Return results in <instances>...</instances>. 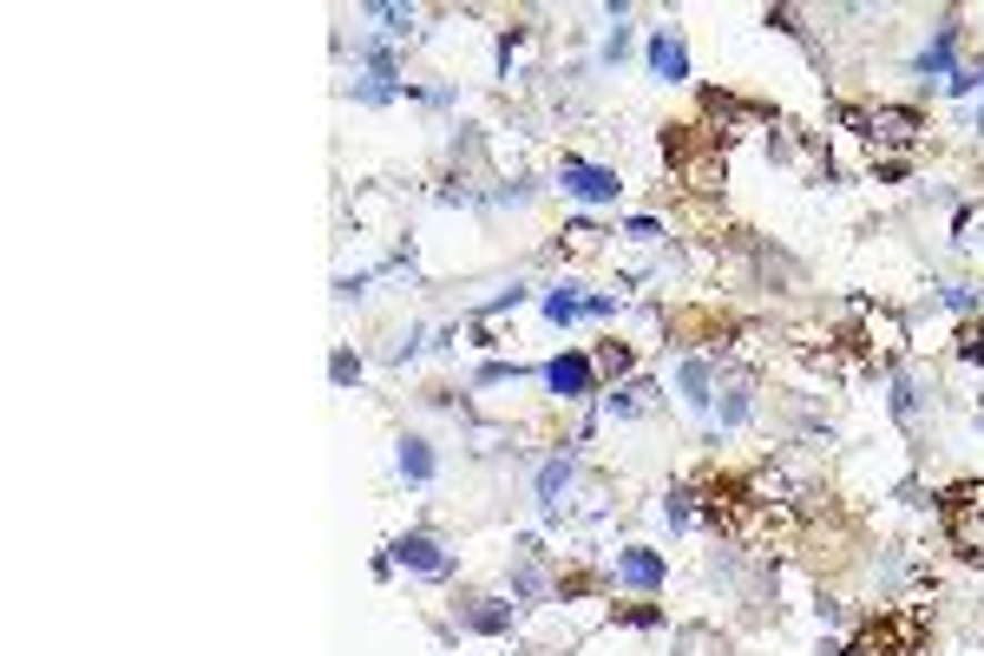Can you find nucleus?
I'll list each match as a JSON object with an SVG mask.
<instances>
[{"mask_svg": "<svg viewBox=\"0 0 984 656\" xmlns=\"http://www.w3.org/2000/svg\"><path fill=\"white\" fill-rule=\"evenodd\" d=\"M525 302V283H512V290H499L492 302H480V315H505V309H519Z\"/></svg>", "mask_w": 984, "mask_h": 656, "instance_id": "nucleus-22", "label": "nucleus"}, {"mask_svg": "<svg viewBox=\"0 0 984 656\" xmlns=\"http://www.w3.org/2000/svg\"><path fill=\"white\" fill-rule=\"evenodd\" d=\"M958 355H965V362H978V355H984V329H965V335H958Z\"/></svg>", "mask_w": 984, "mask_h": 656, "instance_id": "nucleus-24", "label": "nucleus"}, {"mask_svg": "<svg viewBox=\"0 0 984 656\" xmlns=\"http://www.w3.org/2000/svg\"><path fill=\"white\" fill-rule=\"evenodd\" d=\"M978 85H984V67H978Z\"/></svg>", "mask_w": 984, "mask_h": 656, "instance_id": "nucleus-28", "label": "nucleus"}, {"mask_svg": "<svg viewBox=\"0 0 984 656\" xmlns=\"http://www.w3.org/2000/svg\"><path fill=\"white\" fill-rule=\"evenodd\" d=\"M978 427H984V401H978Z\"/></svg>", "mask_w": 984, "mask_h": 656, "instance_id": "nucleus-27", "label": "nucleus"}, {"mask_svg": "<svg viewBox=\"0 0 984 656\" xmlns=\"http://www.w3.org/2000/svg\"><path fill=\"white\" fill-rule=\"evenodd\" d=\"M938 302H945L952 315H972V309H978V290H972V283H945V295H938Z\"/></svg>", "mask_w": 984, "mask_h": 656, "instance_id": "nucleus-19", "label": "nucleus"}, {"mask_svg": "<svg viewBox=\"0 0 984 656\" xmlns=\"http://www.w3.org/2000/svg\"><path fill=\"white\" fill-rule=\"evenodd\" d=\"M519 374H525L519 362H486L480 374H473V387H505V381H519Z\"/></svg>", "mask_w": 984, "mask_h": 656, "instance_id": "nucleus-18", "label": "nucleus"}, {"mask_svg": "<svg viewBox=\"0 0 984 656\" xmlns=\"http://www.w3.org/2000/svg\"><path fill=\"white\" fill-rule=\"evenodd\" d=\"M913 67L925 79H952V73H958V20H952V13L938 20V33L925 40V53H918Z\"/></svg>", "mask_w": 984, "mask_h": 656, "instance_id": "nucleus-7", "label": "nucleus"}, {"mask_svg": "<svg viewBox=\"0 0 984 656\" xmlns=\"http://www.w3.org/2000/svg\"><path fill=\"white\" fill-rule=\"evenodd\" d=\"M545 387H552L559 401H591V394H598V362L578 355V349H571V355H552V362H545Z\"/></svg>", "mask_w": 984, "mask_h": 656, "instance_id": "nucleus-3", "label": "nucleus"}, {"mask_svg": "<svg viewBox=\"0 0 984 656\" xmlns=\"http://www.w3.org/2000/svg\"><path fill=\"white\" fill-rule=\"evenodd\" d=\"M329 381H335V387H349V381H361V362H354L349 349H335V362H329Z\"/></svg>", "mask_w": 984, "mask_h": 656, "instance_id": "nucleus-21", "label": "nucleus"}, {"mask_svg": "<svg viewBox=\"0 0 984 656\" xmlns=\"http://www.w3.org/2000/svg\"><path fill=\"white\" fill-rule=\"evenodd\" d=\"M676 387H683V407L709 414V407H715V387H722V381H715V362H703V355H696V362H683V367H676Z\"/></svg>", "mask_w": 984, "mask_h": 656, "instance_id": "nucleus-10", "label": "nucleus"}, {"mask_svg": "<svg viewBox=\"0 0 984 656\" xmlns=\"http://www.w3.org/2000/svg\"><path fill=\"white\" fill-rule=\"evenodd\" d=\"M617 584H631V591L650 597V591H663V584H670V558H663V552H650V545H624V552H617Z\"/></svg>", "mask_w": 984, "mask_h": 656, "instance_id": "nucleus-4", "label": "nucleus"}, {"mask_svg": "<svg viewBox=\"0 0 984 656\" xmlns=\"http://www.w3.org/2000/svg\"><path fill=\"white\" fill-rule=\"evenodd\" d=\"M571 480H578V460H571V453H552V460L539 466V486H532V493H539V512H545V518H559Z\"/></svg>", "mask_w": 984, "mask_h": 656, "instance_id": "nucleus-8", "label": "nucleus"}, {"mask_svg": "<svg viewBox=\"0 0 984 656\" xmlns=\"http://www.w3.org/2000/svg\"><path fill=\"white\" fill-rule=\"evenodd\" d=\"M591 362H598V374H631V367H636V355L624 349V342H604V349H598Z\"/></svg>", "mask_w": 984, "mask_h": 656, "instance_id": "nucleus-17", "label": "nucleus"}, {"mask_svg": "<svg viewBox=\"0 0 984 656\" xmlns=\"http://www.w3.org/2000/svg\"><path fill=\"white\" fill-rule=\"evenodd\" d=\"M958 499H972V512H952V532H958L965 552L984 558V493H958Z\"/></svg>", "mask_w": 984, "mask_h": 656, "instance_id": "nucleus-11", "label": "nucleus"}, {"mask_svg": "<svg viewBox=\"0 0 984 656\" xmlns=\"http://www.w3.org/2000/svg\"><path fill=\"white\" fill-rule=\"evenodd\" d=\"M650 79H663V85H683L690 79V47H683L676 27H656L650 33Z\"/></svg>", "mask_w": 984, "mask_h": 656, "instance_id": "nucleus-5", "label": "nucleus"}, {"mask_svg": "<svg viewBox=\"0 0 984 656\" xmlns=\"http://www.w3.org/2000/svg\"><path fill=\"white\" fill-rule=\"evenodd\" d=\"M584 302H591V295H578L571 283H564V290L545 295V322H559V329H564V322H578V315H584Z\"/></svg>", "mask_w": 984, "mask_h": 656, "instance_id": "nucleus-14", "label": "nucleus"}, {"mask_svg": "<svg viewBox=\"0 0 984 656\" xmlns=\"http://www.w3.org/2000/svg\"><path fill=\"white\" fill-rule=\"evenodd\" d=\"M584 315H598V322H604V315H617V295H591V302H584Z\"/></svg>", "mask_w": 984, "mask_h": 656, "instance_id": "nucleus-26", "label": "nucleus"}, {"mask_svg": "<svg viewBox=\"0 0 984 656\" xmlns=\"http://www.w3.org/2000/svg\"><path fill=\"white\" fill-rule=\"evenodd\" d=\"M631 53V27H611V40H604V67H617Z\"/></svg>", "mask_w": 984, "mask_h": 656, "instance_id": "nucleus-23", "label": "nucleus"}, {"mask_svg": "<svg viewBox=\"0 0 984 656\" xmlns=\"http://www.w3.org/2000/svg\"><path fill=\"white\" fill-rule=\"evenodd\" d=\"M368 20H381V33H394V40H408V27H414V7H361Z\"/></svg>", "mask_w": 984, "mask_h": 656, "instance_id": "nucleus-15", "label": "nucleus"}, {"mask_svg": "<svg viewBox=\"0 0 984 656\" xmlns=\"http://www.w3.org/2000/svg\"><path fill=\"white\" fill-rule=\"evenodd\" d=\"M512 617H519V604H505V597H466L460 604V630H473V637H505Z\"/></svg>", "mask_w": 984, "mask_h": 656, "instance_id": "nucleus-6", "label": "nucleus"}, {"mask_svg": "<svg viewBox=\"0 0 984 656\" xmlns=\"http://www.w3.org/2000/svg\"><path fill=\"white\" fill-rule=\"evenodd\" d=\"M715 414H722V427H742V421L755 414V394H749V381H729V387H715Z\"/></svg>", "mask_w": 984, "mask_h": 656, "instance_id": "nucleus-12", "label": "nucleus"}, {"mask_svg": "<svg viewBox=\"0 0 984 656\" xmlns=\"http://www.w3.org/2000/svg\"><path fill=\"white\" fill-rule=\"evenodd\" d=\"M559 184H564V198H578V204H617V191H624V178L611 164H584V158H564Z\"/></svg>", "mask_w": 984, "mask_h": 656, "instance_id": "nucleus-1", "label": "nucleus"}, {"mask_svg": "<svg viewBox=\"0 0 984 656\" xmlns=\"http://www.w3.org/2000/svg\"><path fill=\"white\" fill-rule=\"evenodd\" d=\"M663 518H670V532H683V525L696 518V506H690V493H683V486H676V493L663 499Z\"/></svg>", "mask_w": 984, "mask_h": 656, "instance_id": "nucleus-20", "label": "nucleus"}, {"mask_svg": "<svg viewBox=\"0 0 984 656\" xmlns=\"http://www.w3.org/2000/svg\"><path fill=\"white\" fill-rule=\"evenodd\" d=\"M388 558H394L401 572H414V578H446V572H453V552H446L433 532H401V538L388 545Z\"/></svg>", "mask_w": 984, "mask_h": 656, "instance_id": "nucleus-2", "label": "nucleus"}, {"mask_svg": "<svg viewBox=\"0 0 984 656\" xmlns=\"http://www.w3.org/2000/svg\"><path fill=\"white\" fill-rule=\"evenodd\" d=\"M624 230H631L636 243H650V236H663V223H656V218H631V223H624Z\"/></svg>", "mask_w": 984, "mask_h": 656, "instance_id": "nucleus-25", "label": "nucleus"}, {"mask_svg": "<svg viewBox=\"0 0 984 656\" xmlns=\"http://www.w3.org/2000/svg\"><path fill=\"white\" fill-rule=\"evenodd\" d=\"M643 401H650V381H624V387H604V407H611L617 421L643 414Z\"/></svg>", "mask_w": 984, "mask_h": 656, "instance_id": "nucleus-13", "label": "nucleus"}, {"mask_svg": "<svg viewBox=\"0 0 984 656\" xmlns=\"http://www.w3.org/2000/svg\"><path fill=\"white\" fill-rule=\"evenodd\" d=\"M539 597H545L539 565H519V572H512V604H539Z\"/></svg>", "mask_w": 984, "mask_h": 656, "instance_id": "nucleus-16", "label": "nucleus"}, {"mask_svg": "<svg viewBox=\"0 0 984 656\" xmlns=\"http://www.w3.org/2000/svg\"><path fill=\"white\" fill-rule=\"evenodd\" d=\"M394 460H401V480H408V486H433V473H440V453H433L426 434H401Z\"/></svg>", "mask_w": 984, "mask_h": 656, "instance_id": "nucleus-9", "label": "nucleus"}]
</instances>
